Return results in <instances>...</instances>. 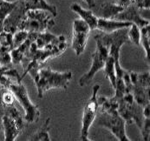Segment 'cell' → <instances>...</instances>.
Returning a JSON list of instances; mask_svg holds the SVG:
<instances>
[{"mask_svg": "<svg viewBox=\"0 0 150 141\" xmlns=\"http://www.w3.org/2000/svg\"><path fill=\"white\" fill-rule=\"evenodd\" d=\"M128 28H122L112 32H100L96 34L94 39L103 44L108 51V55L111 56L115 61V68L116 79L122 78L124 70L120 64V52L123 44L130 43L128 37Z\"/></svg>", "mask_w": 150, "mask_h": 141, "instance_id": "cell-1", "label": "cell"}, {"mask_svg": "<svg viewBox=\"0 0 150 141\" xmlns=\"http://www.w3.org/2000/svg\"><path fill=\"white\" fill-rule=\"evenodd\" d=\"M71 79L72 72L69 71L59 72L53 71L50 67H46L40 68L33 79L36 83L38 98H43V94L52 88L66 90Z\"/></svg>", "mask_w": 150, "mask_h": 141, "instance_id": "cell-2", "label": "cell"}, {"mask_svg": "<svg viewBox=\"0 0 150 141\" xmlns=\"http://www.w3.org/2000/svg\"><path fill=\"white\" fill-rule=\"evenodd\" d=\"M96 120L99 126L108 129L118 140L130 141L126 133V122L118 113L116 109L99 110L97 112Z\"/></svg>", "mask_w": 150, "mask_h": 141, "instance_id": "cell-3", "label": "cell"}, {"mask_svg": "<svg viewBox=\"0 0 150 141\" xmlns=\"http://www.w3.org/2000/svg\"><path fill=\"white\" fill-rule=\"evenodd\" d=\"M55 18L51 13L43 10H29L19 24L18 30L28 32H44L55 25Z\"/></svg>", "mask_w": 150, "mask_h": 141, "instance_id": "cell-4", "label": "cell"}, {"mask_svg": "<svg viewBox=\"0 0 150 141\" xmlns=\"http://www.w3.org/2000/svg\"><path fill=\"white\" fill-rule=\"evenodd\" d=\"M2 128L4 132V140L14 141L24 127L20 112L14 104L4 106V114L1 118Z\"/></svg>", "mask_w": 150, "mask_h": 141, "instance_id": "cell-5", "label": "cell"}, {"mask_svg": "<svg viewBox=\"0 0 150 141\" xmlns=\"http://www.w3.org/2000/svg\"><path fill=\"white\" fill-rule=\"evenodd\" d=\"M7 88L13 92L16 99L23 107L24 111V120L28 123L38 122L40 117V111L30 100L25 86L21 82H11L9 84Z\"/></svg>", "mask_w": 150, "mask_h": 141, "instance_id": "cell-6", "label": "cell"}, {"mask_svg": "<svg viewBox=\"0 0 150 141\" xmlns=\"http://www.w3.org/2000/svg\"><path fill=\"white\" fill-rule=\"evenodd\" d=\"M142 106L139 105L133 97L131 92H126L123 97L118 99V113L122 117L126 123L131 124L135 122L140 128L144 120L142 113Z\"/></svg>", "mask_w": 150, "mask_h": 141, "instance_id": "cell-7", "label": "cell"}, {"mask_svg": "<svg viewBox=\"0 0 150 141\" xmlns=\"http://www.w3.org/2000/svg\"><path fill=\"white\" fill-rule=\"evenodd\" d=\"M100 89L99 84H96L92 88V95L87 102L83 109V115L82 120V131L81 139L82 140H88V131L93 122L96 120L98 112V102H97V93Z\"/></svg>", "mask_w": 150, "mask_h": 141, "instance_id": "cell-8", "label": "cell"}, {"mask_svg": "<svg viewBox=\"0 0 150 141\" xmlns=\"http://www.w3.org/2000/svg\"><path fill=\"white\" fill-rule=\"evenodd\" d=\"M96 51L91 55V60H92L91 67L87 73L83 75L79 79L78 84L80 86H84L88 84L90 81H92L96 74L99 71L103 69L105 61L108 56V51L107 48L103 44H102L99 41H96Z\"/></svg>", "mask_w": 150, "mask_h": 141, "instance_id": "cell-9", "label": "cell"}, {"mask_svg": "<svg viewBox=\"0 0 150 141\" xmlns=\"http://www.w3.org/2000/svg\"><path fill=\"white\" fill-rule=\"evenodd\" d=\"M90 31L89 26L83 19H76L73 22L71 46L76 56L81 55L84 52Z\"/></svg>", "mask_w": 150, "mask_h": 141, "instance_id": "cell-10", "label": "cell"}, {"mask_svg": "<svg viewBox=\"0 0 150 141\" xmlns=\"http://www.w3.org/2000/svg\"><path fill=\"white\" fill-rule=\"evenodd\" d=\"M114 19L130 22L132 24H136L139 28H142L143 26L149 24V21L148 19H143L140 15V13L138 11V8L134 4H130L126 8H124L120 13H118L114 18Z\"/></svg>", "mask_w": 150, "mask_h": 141, "instance_id": "cell-11", "label": "cell"}, {"mask_svg": "<svg viewBox=\"0 0 150 141\" xmlns=\"http://www.w3.org/2000/svg\"><path fill=\"white\" fill-rule=\"evenodd\" d=\"M132 24V23L127 21H120L114 19H103L98 18L96 29L99 30L101 32H112L119 29L128 28Z\"/></svg>", "mask_w": 150, "mask_h": 141, "instance_id": "cell-12", "label": "cell"}, {"mask_svg": "<svg viewBox=\"0 0 150 141\" xmlns=\"http://www.w3.org/2000/svg\"><path fill=\"white\" fill-rule=\"evenodd\" d=\"M70 10L72 11H74L75 13H76L81 18V19H83L85 23H87V24L89 26V28H90L91 31L96 29L98 18L91 11L83 9L81 5H79L76 3L71 4Z\"/></svg>", "mask_w": 150, "mask_h": 141, "instance_id": "cell-13", "label": "cell"}, {"mask_svg": "<svg viewBox=\"0 0 150 141\" xmlns=\"http://www.w3.org/2000/svg\"><path fill=\"white\" fill-rule=\"evenodd\" d=\"M24 11L29 10H43L51 13L54 17L57 14V7L49 4L46 0H23Z\"/></svg>", "mask_w": 150, "mask_h": 141, "instance_id": "cell-14", "label": "cell"}, {"mask_svg": "<svg viewBox=\"0 0 150 141\" xmlns=\"http://www.w3.org/2000/svg\"><path fill=\"white\" fill-rule=\"evenodd\" d=\"M150 87H144L139 84H133L131 93L134 101L141 106L144 107L149 104Z\"/></svg>", "mask_w": 150, "mask_h": 141, "instance_id": "cell-15", "label": "cell"}, {"mask_svg": "<svg viewBox=\"0 0 150 141\" xmlns=\"http://www.w3.org/2000/svg\"><path fill=\"white\" fill-rule=\"evenodd\" d=\"M124 8L118 5L116 3H103L101 5L100 13L101 18L103 19H114L118 13H120Z\"/></svg>", "mask_w": 150, "mask_h": 141, "instance_id": "cell-16", "label": "cell"}, {"mask_svg": "<svg viewBox=\"0 0 150 141\" xmlns=\"http://www.w3.org/2000/svg\"><path fill=\"white\" fill-rule=\"evenodd\" d=\"M104 75L105 78L110 81L113 88L115 87L116 84V73H115V61L111 56H108L107 59L105 61L104 66H103Z\"/></svg>", "mask_w": 150, "mask_h": 141, "instance_id": "cell-17", "label": "cell"}, {"mask_svg": "<svg viewBox=\"0 0 150 141\" xmlns=\"http://www.w3.org/2000/svg\"><path fill=\"white\" fill-rule=\"evenodd\" d=\"M50 118H48L43 126L30 139V140L33 141H50V137L49 134L50 131Z\"/></svg>", "mask_w": 150, "mask_h": 141, "instance_id": "cell-18", "label": "cell"}, {"mask_svg": "<svg viewBox=\"0 0 150 141\" xmlns=\"http://www.w3.org/2000/svg\"><path fill=\"white\" fill-rule=\"evenodd\" d=\"M141 31V40H140V44L142 45L143 50L145 51L146 58L147 60L149 61V44H150V26L149 24L143 26L140 28Z\"/></svg>", "mask_w": 150, "mask_h": 141, "instance_id": "cell-19", "label": "cell"}, {"mask_svg": "<svg viewBox=\"0 0 150 141\" xmlns=\"http://www.w3.org/2000/svg\"><path fill=\"white\" fill-rule=\"evenodd\" d=\"M128 37H129V42L135 44L140 45V40H141V31L140 28L134 24H132L128 29Z\"/></svg>", "mask_w": 150, "mask_h": 141, "instance_id": "cell-20", "label": "cell"}, {"mask_svg": "<svg viewBox=\"0 0 150 141\" xmlns=\"http://www.w3.org/2000/svg\"><path fill=\"white\" fill-rule=\"evenodd\" d=\"M28 31L24 30H18L12 34V48L20 46L28 38Z\"/></svg>", "mask_w": 150, "mask_h": 141, "instance_id": "cell-21", "label": "cell"}, {"mask_svg": "<svg viewBox=\"0 0 150 141\" xmlns=\"http://www.w3.org/2000/svg\"><path fill=\"white\" fill-rule=\"evenodd\" d=\"M15 100H16V98H15L13 92L10 89L5 88L2 92V94H1V97H0V102L3 104V106L12 105V104H14Z\"/></svg>", "mask_w": 150, "mask_h": 141, "instance_id": "cell-22", "label": "cell"}, {"mask_svg": "<svg viewBox=\"0 0 150 141\" xmlns=\"http://www.w3.org/2000/svg\"><path fill=\"white\" fill-rule=\"evenodd\" d=\"M0 45L9 51L12 49V34L4 31L0 32Z\"/></svg>", "mask_w": 150, "mask_h": 141, "instance_id": "cell-23", "label": "cell"}, {"mask_svg": "<svg viewBox=\"0 0 150 141\" xmlns=\"http://www.w3.org/2000/svg\"><path fill=\"white\" fill-rule=\"evenodd\" d=\"M132 84H139L144 87H150L149 72L143 73H137L136 79Z\"/></svg>", "mask_w": 150, "mask_h": 141, "instance_id": "cell-24", "label": "cell"}, {"mask_svg": "<svg viewBox=\"0 0 150 141\" xmlns=\"http://www.w3.org/2000/svg\"><path fill=\"white\" fill-rule=\"evenodd\" d=\"M142 140L149 141L150 138V118H145L142 126L140 127Z\"/></svg>", "mask_w": 150, "mask_h": 141, "instance_id": "cell-25", "label": "cell"}, {"mask_svg": "<svg viewBox=\"0 0 150 141\" xmlns=\"http://www.w3.org/2000/svg\"><path fill=\"white\" fill-rule=\"evenodd\" d=\"M149 0H139L138 9H149Z\"/></svg>", "mask_w": 150, "mask_h": 141, "instance_id": "cell-26", "label": "cell"}, {"mask_svg": "<svg viewBox=\"0 0 150 141\" xmlns=\"http://www.w3.org/2000/svg\"><path fill=\"white\" fill-rule=\"evenodd\" d=\"M116 4H117L118 5L123 7V8H126V7H128L129 5L132 4L133 2H132V0H116Z\"/></svg>", "mask_w": 150, "mask_h": 141, "instance_id": "cell-27", "label": "cell"}, {"mask_svg": "<svg viewBox=\"0 0 150 141\" xmlns=\"http://www.w3.org/2000/svg\"><path fill=\"white\" fill-rule=\"evenodd\" d=\"M142 113L144 118H150V111H149V104L145 105L142 108Z\"/></svg>", "mask_w": 150, "mask_h": 141, "instance_id": "cell-28", "label": "cell"}, {"mask_svg": "<svg viewBox=\"0 0 150 141\" xmlns=\"http://www.w3.org/2000/svg\"><path fill=\"white\" fill-rule=\"evenodd\" d=\"M83 2H85L86 4L88 5L89 8H93L96 6V1L95 0H83Z\"/></svg>", "mask_w": 150, "mask_h": 141, "instance_id": "cell-29", "label": "cell"}, {"mask_svg": "<svg viewBox=\"0 0 150 141\" xmlns=\"http://www.w3.org/2000/svg\"><path fill=\"white\" fill-rule=\"evenodd\" d=\"M3 114H4V106L0 102V120H1V118L3 116Z\"/></svg>", "mask_w": 150, "mask_h": 141, "instance_id": "cell-30", "label": "cell"}, {"mask_svg": "<svg viewBox=\"0 0 150 141\" xmlns=\"http://www.w3.org/2000/svg\"><path fill=\"white\" fill-rule=\"evenodd\" d=\"M6 2H9V3H17V2H19L21 0H4Z\"/></svg>", "mask_w": 150, "mask_h": 141, "instance_id": "cell-31", "label": "cell"}, {"mask_svg": "<svg viewBox=\"0 0 150 141\" xmlns=\"http://www.w3.org/2000/svg\"><path fill=\"white\" fill-rule=\"evenodd\" d=\"M1 129H2V124L0 123V130H1Z\"/></svg>", "mask_w": 150, "mask_h": 141, "instance_id": "cell-32", "label": "cell"}]
</instances>
